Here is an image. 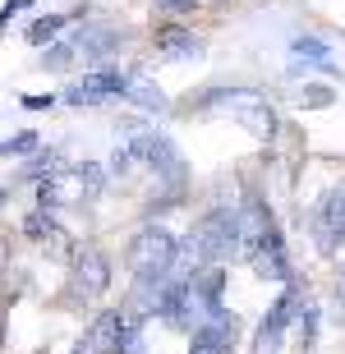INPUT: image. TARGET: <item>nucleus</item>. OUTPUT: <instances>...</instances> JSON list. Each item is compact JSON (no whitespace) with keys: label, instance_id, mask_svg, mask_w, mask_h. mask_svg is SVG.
Wrapping results in <instances>:
<instances>
[{"label":"nucleus","instance_id":"a211bd4d","mask_svg":"<svg viewBox=\"0 0 345 354\" xmlns=\"http://www.w3.org/2000/svg\"><path fill=\"white\" fill-rule=\"evenodd\" d=\"M336 308H341V322H345V263L336 272Z\"/></svg>","mask_w":345,"mask_h":354},{"label":"nucleus","instance_id":"423d86ee","mask_svg":"<svg viewBox=\"0 0 345 354\" xmlns=\"http://www.w3.org/2000/svg\"><path fill=\"white\" fill-rule=\"evenodd\" d=\"M295 304H299V290L286 286V295H277V304L267 308L263 327L253 336V354H281V341H286V331L295 322Z\"/></svg>","mask_w":345,"mask_h":354},{"label":"nucleus","instance_id":"6e6552de","mask_svg":"<svg viewBox=\"0 0 345 354\" xmlns=\"http://www.w3.org/2000/svg\"><path fill=\"white\" fill-rule=\"evenodd\" d=\"M111 286V263L102 249H79L74 253V295L83 299H97V295H106Z\"/></svg>","mask_w":345,"mask_h":354},{"label":"nucleus","instance_id":"6ab92c4d","mask_svg":"<svg viewBox=\"0 0 345 354\" xmlns=\"http://www.w3.org/2000/svg\"><path fill=\"white\" fill-rule=\"evenodd\" d=\"M304 102H313V106H327V102H332V92H322V88H308V92H304Z\"/></svg>","mask_w":345,"mask_h":354},{"label":"nucleus","instance_id":"412c9836","mask_svg":"<svg viewBox=\"0 0 345 354\" xmlns=\"http://www.w3.org/2000/svg\"><path fill=\"white\" fill-rule=\"evenodd\" d=\"M5 198H10V189H0V203H5Z\"/></svg>","mask_w":345,"mask_h":354},{"label":"nucleus","instance_id":"7ed1b4c3","mask_svg":"<svg viewBox=\"0 0 345 354\" xmlns=\"http://www.w3.org/2000/svg\"><path fill=\"white\" fill-rule=\"evenodd\" d=\"M106 189V171L97 161H83L74 171H60V175H46L41 180V203L55 207V203H97Z\"/></svg>","mask_w":345,"mask_h":354},{"label":"nucleus","instance_id":"f03ea898","mask_svg":"<svg viewBox=\"0 0 345 354\" xmlns=\"http://www.w3.org/2000/svg\"><path fill=\"white\" fill-rule=\"evenodd\" d=\"M175 258H180V239L171 230H161V225H143L124 249L133 281H166L175 272Z\"/></svg>","mask_w":345,"mask_h":354},{"label":"nucleus","instance_id":"9d476101","mask_svg":"<svg viewBox=\"0 0 345 354\" xmlns=\"http://www.w3.org/2000/svg\"><path fill=\"white\" fill-rule=\"evenodd\" d=\"M161 60H198L203 55V37L198 32H189L185 24H161L157 37H152Z\"/></svg>","mask_w":345,"mask_h":354},{"label":"nucleus","instance_id":"f257e3e1","mask_svg":"<svg viewBox=\"0 0 345 354\" xmlns=\"http://www.w3.org/2000/svg\"><path fill=\"white\" fill-rule=\"evenodd\" d=\"M194 106H198V111H212V115H226V120H235V124H244L258 143L277 138V106L267 102L263 92H253V88H207Z\"/></svg>","mask_w":345,"mask_h":354},{"label":"nucleus","instance_id":"9b49d317","mask_svg":"<svg viewBox=\"0 0 345 354\" xmlns=\"http://www.w3.org/2000/svg\"><path fill=\"white\" fill-rule=\"evenodd\" d=\"M124 41V32L111 24H97V28H83L79 37H69V51L74 55H88V60H102V55H111Z\"/></svg>","mask_w":345,"mask_h":354},{"label":"nucleus","instance_id":"dca6fc26","mask_svg":"<svg viewBox=\"0 0 345 354\" xmlns=\"http://www.w3.org/2000/svg\"><path fill=\"white\" fill-rule=\"evenodd\" d=\"M37 147V133H14V138H0V157H32Z\"/></svg>","mask_w":345,"mask_h":354},{"label":"nucleus","instance_id":"ddd939ff","mask_svg":"<svg viewBox=\"0 0 345 354\" xmlns=\"http://www.w3.org/2000/svg\"><path fill=\"white\" fill-rule=\"evenodd\" d=\"M290 55H295V60H304V65H318L322 74H336L332 46H327V41H318V37H295L290 41Z\"/></svg>","mask_w":345,"mask_h":354},{"label":"nucleus","instance_id":"1a4fd4ad","mask_svg":"<svg viewBox=\"0 0 345 354\" xmlns=\"http://www.w3.org/2000/svg\"><path fill=\"white\" fill-rule=\"evenodd\" d=\"M120 327H124V313H115V308L97 313L93 327L83 331V341L74 345V354H115L120 350Z\"/></svg>","mask_w":345,"mask_h":354},{"label":"nucleus","instance_id":"20e7f679","mask_svg":"<svg viewBox=\"0 0 345 354\" xmlns=\"http://www.w3.org/2000/svg\"><path fill=\"white\" fill-rule=\"evenodd\" d=\"M313 239H318V249L327 258L345 249V180L332 184L318 198V207H313Z\"/></svg>","mask_w":345,"mask_h":354},{"label":"nucleus","instance_id":"4468645a","mask_svg":"<svg viewBox=\"0 0 345 354\" xmlns=\"http://www.w3.org/2000/svg\"><path fill=\"white\" fill-rule=\"evenodd\" d=\"M24 230H28V239H37V244H55V249H65V235H60L55 216H41V212H32Z\"/></svg>","mask_w":345,"mask_h":354},{"label":"nucleus","instance_id":"f3484780","mask_svg":"<svg viewBox=\"0 0 345 354\" xmlns=\"http://www.w3.org/2000/svg\"><path fill=\"white\" fill-rule=\"evenodd\" d=\"M161 10H175V14H185V10H194V5H212V0H157Z\"/></svg>","mask_w":345,"mask_h":354},{"label":"nucleus","instance_id":"2eb2a0df","mask_svg":"<svg viewBox=\"0 0 345 354\" xmlns=\"http://www.w3.org/2000/svg\"><path fill=\"white\" fill-rule=\"evenodd\" d=\"M65 28H69L65 14H46V19H37V24L28 28V41H32V46H51V41H60Z\"/></svg>","mask_w":345,"mask_h":354},{"label":"nucleus","instance_id":"0eeeda50","mask_svg":"<svg viewBox=\"0 0 345 354\" xmlns=\"http://www.w3.org/2000/svg\"><path fill=\"white\" fill-rule=\"evenodd\" d=\"M235 331H239V317L226 308V313H216L212 322L194 327L189 354H235Z\"/></svg>","mask_w":345,"mask_h":354},{"label":"nucleus","instance_id":"f8f14e48","mask_svg":"<svg viewBox=\"0 0 345 354\" xmlns=\"http://www.w3.org/2000/svg\"><path fill=\"white\" fill-rule=\"evenodd\" d=\"M124 97H129V102H138L143 111H166V92L147 79L143 69H129V92H124Z\"/></svg>","mask_w":345,"mask_h":354},{"label":"nucleus","instance_id":"39448f33","mask_svg":"<svg viewBox=\"0 0 345 354\" xmlns=\"http://www.w3.org/2000/svg\"><path fill=\"white\" fill-rule=\"evenodd\" d=\"M124 92H129V69H93V74H83L79 83L65 88V102L97 106V102H111V97H124Z\"/></svg>","mask_w":345,"mask_h":354},{"label":"nucleus","instance_id":"aec40b11","mask_svg":"<svg viewBox=\"0 0 345 354\" xmlns=\"http://www.w3.org/2000/svg\"><path fill=\"white\" fill-rule=\"evenodd\" d=\"M51 102H55V97H24V106H32V111H46Z\"/></svg>","mask_w":345,"mask_h":354}]
</instances>
